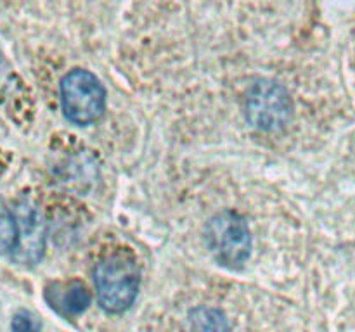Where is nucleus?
I'll return each instance as SVG.
<instances>
[{
  "instance_id": "nucleus-7",
  "label": "nucleus",
  "mask_w": 355,
  "mask_h": 332,
  "mask_svg": "<svg viewBox=\"0 0 355 332\" xmlns=\"http://www.w3.org/2000/svg\"><path fill=\"white\" fill-rule=\"evenodd\" d=\"M187 332H229V322L218 308L198 306L187 318Z\"/></svg>"
},
{
  "instance_id": "nucleus-1",
  "label": "nucleus",
  "mask_w": 355,
  "mask_h": 332,
  "mask_svg": "<svg viewBox=\"0 0 355 332\" xmlns=\"http://www.w3.org/2000/svg\"><path fill=\"white\" fill-rule=\"evenodd\" d=\"M97 301L107 313H121L134 304L139 293L137 259L127 249L106 252L94 270Z\"/></svg>"
},
{
  "instance_id": "nucleus-3",
  "label": "nucleus",
  "mask_w": 355,
  "mask_h": 332,
  "mask_svg": "<svg viewBox=\"0 0 355 332\" xmlns=\"http://www.w3.org/2000/svg\"><path fill=\"white\" fill-rule=\"evenodd\" d=\"M207 242L214 258L231 270L241 268L252 252L248 223L232 210L220 211L208 221Z\"/></svg>"
},
{
  "instance_id": "nucleus-10",
  "label": "nucleus",
  "mask_w": 355,
  "mask_h": 332,
  "mask_svg": "<svg viewBox=\"0 0 355 332\" xmlns=\"http://www.w3.org/2000/svg\"><path fill=\"white\" fill-rule=\"evenodd\" d=\"M2 64H3V54H2V48H0V69H2Z\"/></svg>"
},
{
  "instance_id": "nucleus-5",
  "label": "nucleus",
  "mask_w": 355,
  "mask_h": 332,
  "mask_svg": "<svg viewBox=\"0 0 355 332\" xmlns=\"http://www.w3.org/2000/svg\"><path fill=\"white\" fill-rule=\"evenodd\" d=\"M16 218V244L10 256L17 265L33 266L45 251V221L35 201L21 199L14 210Z\"/></svg>"
},
{
  "instance_id": "nucleus-2",
  "label": "nucleus",
  "mask_w": 355,
  "mask_h": 332,
  "mask_svg": "<svg viewBox=\"0 0 355 332\" xmlns=\"http://www.w3.org/2000/svg\"><path fill=\"white\" fill-rule=\"evenodd\" d=\"M61 107L71 123L85 127L96 123L106 111V90L94 73L71 69L61 80Z\"/></svg>"
},
{
  "instance_id": "nucleus-9",
  "label": "nucleus",
  "mask_w": 355,
  "mask_h": 332,
  "mask_svg": "<svg viewBox=\"0 0 355 332\" xmlns=\"http://www.w3.org/2000/svg\"><path fill=\"white\" fill-rule=\"evenodd\" d=\"M10 329H12V332H42L37 317L31 315L30 311H19V313L14 315Z\"/></svg>"
},
{
  "instance_id": "nucleus-8",
  "label": "nucleus",
  "mask_w": 355,
  "mask_h": 332,
  "mask_svg": "<svg viewBox=\"0 0 355 332\" xmlns=\"http://www.w3.org/2000/svg\"><path fill=\"white\" fill-rule=\"evenodd\" d=\"M16 244V218L12 211L0 201V256L12 251Z\"/></svg>"
},
{
  "instance_id": "nucleus-4",
  "label": "nucleus",
  "mask_w": 355,
  "mask_h": 332,
  "mask_svg": "<svg viewBox=\"0 0 355 332\" xmlns=\"http://www.w3.org/2000/svg\"><path fill=\"white\" fill-rule=\"evenodd\" d=\"M246 120L262 131L283 130L291 120V100L284 86L260 80L246 93Z\"/></svg>"
},
{
  "instance_id": "nucleus-6",
  "label": "nucleus",
  "mask_w": 355,
  "mask_h": 332,
  "mask_svg": "<svg viewBox=\"0 0 355 332\" xmlns=\"http://www.w3.org/2000/svg\"><path fill=\"white\" fill-rule=\"evenodd\" d=\"M45 297L54 310L64 317H76L90 304V293L82 282H55L45 290Z\"/></svg>"
}]
</instances>
